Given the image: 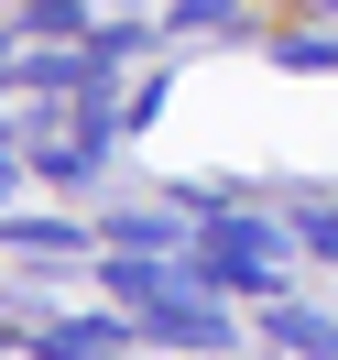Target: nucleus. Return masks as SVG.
Instances as JSON below:
<instances>
[{"label": "nucleus", "instance_id": "10", "mask_svg": "<svg viewBox=\"0 0 338 360\" xmlns=\"http://www.w3.org/2000/svg\"><path fill=\"white\" fill-rule=\"evenodd\" d=\"M306 251H316V262H338V207H306Z\"/></svg>", "mask_w": 338, "mask_h": 360}, {"label": "nucleus", "instance_id": "3", "mask_svg": "<svg viewBox=\"0 0 338 360\" xmlns=\"http://www.w3.org/2000/svg\"><path fill=\"white\" fill-rule=\"evenodd\" d=\"M142 338H153V349H229L240 328H229L207 295H175V284H164L153 306H142Z\"/></svg>", "mask_w": 338, "mask_h": 360}, {"label": "nucleus", "instance_id": "4", "mask_svg": "<svg viewBox=\"0 0 338 360\" xmlns=\"http://www.w3.org/2000/svg\"><path fill=\"white\" fill-rule=\"evenodd\" d=\"M142 328H120V316H55V328H33V349L44 360H77V349H131Z\"/></svg>", "mask_w": 338, "mask_h": 360}, {"label": "nucleus", "instance_id": "5", "mask_svg": "<svg viewBox=\"0 0 338 360\" xmlns=\"http://www.w3.org/2000/svg\"><path fill=\"white\" fill-rule=\"evenodd\" d=\"M98 240H110V251H186V229H175V207H164V219H153V207H120Z\"/></svg>", "mask_w": 338, "mask_h": 360}, {"label": "nucleus", "instance_id": "8", "mask_svg": "<svg viewBox=\"0 0 338 360\" xmlns=\"http://www.w3.org/2000/svg\"><path fill=\"white\" fill-rule=\"evenodd\" d=\"M284 66H306V77H338V33H294V44H273Z\"/></svg>", "mask_w": 338, "mask_h": 360}, {"label": "nucleus", "instance_id": "2", "mask_svg": "<svg viewBox=\"0 0 338 360\" xmlns=\"http://www.w3.org/2000/svg\"><path fill=\"white\" fill-rule=\"evenodd\" d=\"M110 131H120V120L98 110V98H88V110H55L44 131H33V175H44V186H88L98 164H110Z\"/></svg>", "mask_w": 338, "mask_h": 360}, {"label": "nucleus", "instance_id": "1", "mask_svg": "<svg viewBox=\"0 0 338 360\" xmlns=\"http://www.w3.org/2000/svg\"><path fill=\"white\" fill-rule=\"evenodd\" d=\"M186 262H197V284H219V295H273L284 229H273L262 207H207V240L186 251Z\"/></svg>", "mask_w": 338, "mask_h": 360}, {"label": "nucleus", "instance_id": "12", "mask_svg": "<svg viewBox=\"0 0 338 360\" xmlns=\"http://www.w3.org/2000/svg\"><path fill=\"white\" fill-rule=\"evenodd\" d=\"M11 175H22V164H11V120H0V197H11Z\"/></svg>", "mask_w": 338, "mask_h": 360}, {"label": "nucleus", "instance_id": "7", "mask_svg": "<svg viewBox=\"0 0 338 360\" xmlns=\"http://www.w3.org/2000/svg\"><path fill=\"white\" fill-rule=\"evenodd\" d=\"M0 240L22 251V262H66V251H88V240H77L66 219H0Z\"/></svg>", "mask_w": 338, "mask_h": 360}, {"label": "nucleus", "instance_id": "14", "mask_svg": "<svg viewBox=\"0 0 338 360\" xmlns=\"http://www.w3.org/2000/svg\"><path fill=\"white\" fill-rule=\"evenodd\" d=\"M316 11H327V22H338V0H316Z\"/></svg>", "mask_w": 338, "mask_h": 360}, {"label": "nucleus", "instance_id": "11", "mask_svg": "<svg viewBox=\"0 0 338 360\" xmlns=\"http://www.w3.org/2000/svg\"><path fill=\"white\" fill-rule=\"evenodd\" d=\"M240 0H164V22H229Z\"/></svg>", "mask_w": 338, "mask_h": 360}, {"label": "nucleus", "instance_id": "13", "mask_svg": "<svg viewBox=\"0 0 338 360\" xmlns=\"http://www.w3.org/2000/svg\"><path fill=\"white\" fill-rule=\"evenodd\" d=\"M11 338H22V328H11V316H0V349H11Z\"/></svg>", "mask_w": 338, "mask_h": 360}, {"label": "nucleus", "instance_id": "9", "mask_svg": "<svg viewBox=\"0 0 338 360\" xmlns=\"http://www.w3.org/2000/svg\"><path fill=\"white\" fill-rule=\"evenodd\" d=\"M22 22H33V33H77V22H88V0H22Z\"/></svg>", "mask_w": 338, "mask_h": 360}, {"label": "nucleus", "instance_id": "6", "mask_svg": "<svg viewBox=\"0 0 338 360\" xmlns=\"http://www.w3.org/2000/svg\"><path fill=\"white\" fill-rule=\"evenodd\" d=\"M262 338H273V349H294V360H327V349H338V328H327V316H306V306H273Z\"/></svg>", "mask_w": 338, "mask_h": 360}]
</instances>
